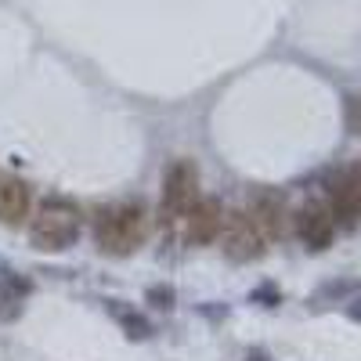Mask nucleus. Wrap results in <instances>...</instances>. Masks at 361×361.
I'll use <instances>...</instances> for the list:
<instances>
[{
	"label": "nucleus",
	"mask_w": 361,
	"mask_h": 361,
	"mask_svg": "<svg viewBox=\"0 0 361 361\" xmlns=\"http://www.w3.org/2000/svg\"><path fill=\"white\" fill-rule=\"evenodd\" d=\"M148 235V209L141 202H119V206H105L94 217V238L102 253L109 257H127L134 253Z\"/></svg>",
	"instance_id": "f257e3e1"
},
{
	"label": "nucleus",
	"mask_w": 361,
	"mask_h": 361,
	"mask_svg": "<svg viewBox=\"0 0 361 361\" xmlns=\"http://www.w3.org/2000/svg\"><path fill=\"white\" fill-rule=\"evenodd\" d=\"M80 209L73 202H58V199H47L37 214H33V224H29V243L40 253H62V250H73L76 238H80Z\"/></svg>",
	"instance_id": "f03ea898"
},
{
	"label": "nucleus",
	"mask_w": 361,
	"mask_h": 361,
	"mask_svg": "<svg viewBox=\"0 0 361 361\" xmlns=\"http://www.w3.org/2000/svg\"><path fill=\"white\" fill-rule=\"evenodd\" d=\"M199 202V170L188 159L166 166L163 177V221H180Z\"/></svg>",
	"instance_id": "7ed1b4c3"
},
{
	"label": "nucleus",
	"mask_w": 361,
	"mask_h": 361,
	"mask_svg": "<svg viewBox=\"0 0 361 361\" xmlns=\"http://www.w3.org/2000/svg\"><path fill=\"white\" fill-rule=\"evenodd\" d=\"M221 250L228 260L235 264H253L264 257V235L257 231V224L250 221V214H224L221 221Z\"/></svg>",
	"instance_id": "20e7f679"
},
{
	"label": "nucleus",
	"mask_w": 361,
	"mask_h": 361,
	"mask_svg": "<svg viewBox=\"0 0 361 361\" xmlns=\"http://www.w3.org/2000/svg\"><path fill=\"white\" fill-rule=\"evenodd\" d=\"M293 228H296L300 238H304V246H311V250H329L333 238H336V221H333V214H329V206H322V202L300 206L293 214Z\"/></svg>",
	"instance_id": "39448f33"
},
{
	"label": "nucleus",
	"mask_w": 361,
	"mask_h": 361,
	"mask_svg": "<svg viewBox=\"0 0 361 361\" xmlns=\"http://www.w3.org/2000/svg\"><path fill=\"white\" fill-rule=\"evenodd\" d=\"M221 221H224V209L217 199H202L188 209L185 217H180V224H185V238L188 246H209L214 238L221 235Z\"/></svg>",
	"instance_id": "423d86ee"
},
{
	"label": "nucleus",
	"mask_w": 361,
	"mask_h": 361,
	"mask_svg": "<svg viewBox=\"0 0 361 361\" xmlns=\"http://www.w3.org/2000/svg\"><path fill=\"white\" fill-rule=\"evenodd\" d=\"M246 214L257 224V231L264 235V243H267V238H282L286 228H289V221H293L289 209H286V199L279 192H257Z\"/></svg>",
	"instance_id": "0eeeda50"
},
{
	"label": "nucleus",
	"mask_w": 361,
	"mask_h": 361,
	"mask_svg": "<svg viewBox=\"0 0 361 361\" xmlns=\"http://www.w3.org/2000/svg\"><path fill=\"white\" fill-rule=\"evenodd\" d=\"M29 209H33V192H29V185L18 177L0 173V224L22 228Z\"/></svg>",
	"instance_id": "6e6552de"
},
{
	"label": "nucleus",
	"mask_w": 361,
	"mask_h": 361,
	"mask_svg": "<svg viewBox=\"0 0 361 361\" xmlns=\"http://www.w3.org/2000/svg\"><path fill=\"white\" fill-rule=\"evenodd\" d=\"M116 318H119V325H123V333L130 340H148V336H152V325H148L145 314H137L130 307H116Z\"/></svg>",
	"instance_id": "1a4fd4ad"
},
{
	"label": "nucleus",
	"mask_w": 361,
	"mask_h": 361,
	"mask_svg": "<svg viewBox=\"0 0 361 361\" xmlns=\"http://www.w3.org/2000/svg\"><path fill=\"white\" fill-rule=\"evenodd\" d=\"M145 296H148V304H152V307H163V311L173 304V289L170 286H152Z\"/></svg>",
	"instance_id": "9d476101"
},
{
	"label": "nucleus",
	"mask_w": 361,
	"mask_h": 361,
	"mask_svg": "<svg viewBox=\"0 0 361 361\" xmlns=\"http://www.w3.org/2000/svg\"><path fill=\"white\" fill-rule=\"evenodd\" d=\"M347 127L350 134H361V98H347Z\"/></svg>",
	"instance_id": "9b49d317"
},
{
	"label": "nucleus",
	"mask_w": 361,
	"mask_h": 361,
	"mask_svg": "<svg viewBox=\"0 0 361 361\" xmlns=\"http://www.w3.org/2000/svg\"><path fill=\"white\" fill-rule=\"evenodd\" d=\"M354 286H357V282H350V279H347V282H336V286H325V289L318 293V300H322V296H343V293H350Z\"/></svg>",
	"instance_id": "f8f14e48"
},
{
	"label": "nucleus",
	"mask_w": 361,
	"mask_h": 361,
	"mask_svg": "<svg viewBox=\"0 0 361 361\" xmlns=\"http://www.w3.org/2000/svg\"><path fill=\"white\" fill-rule=\"evenodd\" d=\"M347 314H350L354 322H361V296H357V300H350V307H347Z\"/></svg>",
	"instance_id": "ddd939ff"
},
{
	"label": "nucleus",
	"mask_w": 361,
	"mask_h": 361,
	"mask_svg": "<svg viewBox=\"0 0 361 361\" xmlns=\"http://www.w3.org/2000/svg\"><path fill=\"white\" fill-rule=\"evenodd\" d=\"M250 361H267V357H260V354H253V357H250Z\"/></svg>",
	"instance_id": "4468645a"
}]
</instances>
